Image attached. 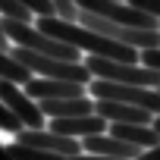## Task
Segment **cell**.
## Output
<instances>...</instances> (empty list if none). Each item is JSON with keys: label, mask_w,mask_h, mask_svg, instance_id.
<instances>
[{"label": "cell", "mask_w": 160, "mask_h": 160, "mask_svg": "<svg viewBox=\"0 0 160 160\" xmlns=\"http://www.w3.org/2000/svg\"><path fill=\"white\" fill-rule=\"evenodd\" d=\"M35 25L60 41H66L75 50H88L91 57H107V60H122V63H141V50L119 44L94 28H85L82 22H69L63 16H35Z\"/></svg>", "instance_id": "obj_1"}, {"label": "cell", "mask_w": 160, "mask_h": 160, "mask_svg": "<svg viewBox=\"0 0 160 160\" xmlns=\"http://www.w3.org/2000/svg\"><path fill=\"white\" fill-rule=\"evenodd\" d=\"M13 57L19 63H25L38 78H60V82H78V85L91 82V69L85 63H78V60H60V57L25 50V47H13Z\"/></svg>", "instance_id": "obj_2"}, {"label": "cell", "mask_w": 160, "mask_h": 160, "mask_svg": "<svg viewBox=\"0 0 160 160\" xmlns=\"http://www.w3.org/2000/svg\"><path fill=\"white\" fill-rule=\"evenodd\" d=\"M85 66L91 69L94 78H104V82L160 88V69H151L144 63H122V60H107V57H88Z\"/></svg>", "instance_id": "obj_3"}, {"label": "cell", "mask_w": 160, "mask_h": 160, "mask_svg": "<svg viewBox=\"0 0 160 160\" xmlns=\"http://www.w3.org/2000/svg\"><path fill=\"white\" fill-rule=\"evenodd\" d=\"M88 91L98 101H119L141 107L154 116H160V88H141V85H119V82H104V78H91Z\"/></svg>", "instance_id": "obj_4"}, {"label": "cell", "mask_w": 160, "mask_h": 160, "mask_svg": "<svg viewBox=\"0 0 160 160\" xmlns=\"http://www.w3.org/2000/svg\"><path fill=\"white\" fill-rule=\"evenodd\" d=\"M0 101L19 116V122H22L25 129H32V132L44 129V110H41V104H38L35 98H28V91L19 88L16 82L0 78Z\"/></svg>", "instance_id": "obj_5"}, {"label": "cell", "mask_w": 160, "mask_h": 160, "mask_svg": "<svg viewBox=\"0 0 160 160\" xmlns=\"http://www.w3.org/2000/svg\"><path fill=\"white\" fill-rule=\"evenodd\" d=\"M19 144H28V148H38V151H50V154H63V157H78V154H85L82 148V138H72V135H60L53 129H22L16 135Z\"/></svg>", "instance_id": "obj_6"}, {"label": "cell", "mask_w": 160, "mask_h": 160, "mask_svg": "<svg viewBox=\"0 0 160 160\" xmlns=\"http://www.w3.org/2000/svg\"><path fill=\"white\" fill-rule=\"evenodd\" d=\"M50 129L60 132V135H72V138H91V135H107L110 132V122L98 113H88V116H69V119H50Z\"/></svg>", "instance_id": "obj_7"}, {"label": "cell", "mask_w": 160, "mask_h": 160, "mask_svg": "<svg viewBox=\"0 0 160 160\" xmlns=\"http://www.w3.org/2000/svg\"><path fill=\"white\" fill-rule=\"evenodd\" d=\"M88 85H78V82H60V78H32L25 85L28 98L35 101H60V98H85Z\"/></svg>", "instance_id": "obj_8"}, {"label": "cell", "mask_w": 160, "mask_h": 160, "mask_svg": "<svg viewBox=\"0 0 160 160\" xmlns=\"http://www.w3.org/2000/svg\"><path fill=\"white\" fill-rule=\"evenodd\" d=\"M94 113L104 116L110 126L113 122H135V126H154V113L132 107V104H119V101H94Z\"/></svg>", "instance_id": "obj_9"}, {"label": "cell", "mask_w": 160, "mask_h": 160, "mask_svg": "<svg viewBox=\"0 0 160 160\" xmlns=\"http://www.w3.org/2000/svg\"><path fill=\"white\" fill-rule=\"evenodd\" d=\"M82 148H85V154H98V157H119V160H135V157H141V148H135V144H129V141H122V138H116V135H91V138H85L82 141Z\"/></svg>", "instance_id": "obj_10"}, {"label": "cell", "mask_w": 160, "mask_h": 160, "mask_svg": "<svg viewBox=\"0 0 160 160\" xmlns=\"http://www.w3.org/2000/svg\"><path fill=\"white\" fill-rule=\"evenodd\" d=\"M44 116L50 119H69V116H88L94 113V101L88 98H60V101H38Z\"/></svg>", "instance_id": "obj_11"}, {"label": "cell", "mask_w": 160, "mask_h": 160, "mask_svg": "<svg viewBox=\"0 0 160 160\" xmlns=\"http://www.w3.org/2000/svg\"><path fill=\"white\" fill-rule=\"evenodd\" d=\"M110 135H116V138H122V141H129V144H135V148H141V151H148V148H157V144H160V132H157L154 126L113 122V126H110Z\"/></svg>", "instance_id": "obj_12"}, {"label": "cell", "mask_w": 160, "mask_h": 160, "mask_svg": "<svg viewBox=\"0 0 160 160\" xmlns=\"http://www.w3.org/2000/svg\"><path fill=\"white\" fill-rule=\"evenodd\" d=\"M0 78H7V82H16V85H28L32 78H35V72L25 66V63H19L10 50H0Z\"/></svg>", "instance_id": "obj_13"}, {"label": "cell", "mask_w": 160, "mask_h": 160, "mask_svg": "<svg viewBox=\"0 0 160 160\" xmlns=\"http://www.w3.org/2000/svg\"><path fill=\"white\" fill-rule=\"evenodd\" d=\"M16 160H69V157H63V154H50V151H38V148H28V144H19V141H13L10 148H7Z\"/></svg>", "instance_id": "obj_14"}, {"label": "cell", "mask_w": 160, "mask_h": 160, "mask_svg": "<svg viewBox=\"0 0 160 160\" xmlns=\"http://www.w3.org/2000/svg\"><path fill=\"white\" fill-rule=\"evenodd\" d=\"M0 16L3 19H16V22H32V10L22 3V0H0Z\"/></svg>", "instance_id": "obj_15"}, {"label": "cell", "mask_w": 160, "mask_h": 160, "mask_svg": "<svg viewBox=\"0 0 160 160\" xmlns=\"http://www.w3.org/2000/svg\"><path fill=\"white\" fill-rule=\"evenodd\" d=\"M0 129H7V132H13V135H19V132L25 129V126L19 122V116H16L3 101H0Z\"/></svg>", "instance_id": "obj_16"}, {"label": "cell", "mask_w": 160, "mask_h": 160, "mask_svg": "<svg viewBox=\"0 0 160 160\" xmlns=\"http://www.w3.org/2000/svg\"><path fill=\"white\" fill-rule=\"evenodd\" d=\"M129 7H135V10H141L144 16H151V19H160V0H126Z\"/></svg>", "instance_id": "obj_17"}, {"label": "cell", "mask_w": 160, "mask_h": 160, "mask_svg": "<svg viewBox=\"0 0 160 160\" xmlns=\"http://www.w3.org/2000/svg\"><path fill=\"white\" fill-rule=\"evenodd\" d=\"M141 63L151 66V69H160V47H154V50H141Z\"/></svg>", "instance_id": "obj_18"}, {"label": "cell", "mask_w": 160, "mask_h": 160, "mask_svg": "<svg viewBox=\"0 0 160 160\" xmlns=\"http://www.w3.org/2000/svg\"><path fill=\"white\" fill-rule=\"evenodd\" d=\"M0 50H10V53H13V44H10V35H7V28H3V16H0Z\"/></svg>", "instance_id": "obj_19"}, {"label": "cell", "mask_w": 160, "mask_h": 160, "mask_svg": "<svg viewBox=\"0 0 160 160\" xmlns=\"http://www.w3.org/2000/svg\"><path fill=\"white\" fill-rule=\"evenodd\" d=\"M135 160H160V144H157V148H148V151H141V157H135Z\"/></svg>", "instance_id": "obj_20"}, {"label": "cell", "mask_w": 160, "mask_h": 160, "mask_svg": "<svg viewBox=\"0 0 160 160\" xmlns=\"http://www.w3.org/2000/svg\"><path fill=\"white\" fill-rule=\"evenodd\" d=\"M69 160H119V157H98V154H78V157H69Z\"/></svg>", "instance_id": "obj_21"}, {"label": "cell", "mask_w": 160, "mask_h": 160, "mask_svg": "<svg viewBox=\"0 0 160 160\" xmlns=\"http://www.w3.org/2000/svg\"><path fill=\"white\" fill-rule=\"evenodd\" d=\"M0 160H16V157H13V154H10V151L3 148V144H0Z\"/></svg>", "instance_id": "obj_22"}, {"label": "cell", "mask_w": 160, "mask_h": 160, "mask_svg": "<svg viewBox=\"0 0 160 160\" xmlns=\"http://www.w3.org/2000/svg\"><path fill=\"white\" fill-rule=\"evenodd\" d=\"M154 129H157V132H160V116H157V119H154Z\"/></svg>", "instance_id": "obj_23"}, {"label": "cell", "mask_w": 160, "mask_h": 160, "mask_svg": "<svg viewBox=\"0 0 160 160\" xmlns=\"http://www.w3.org/2000/svg\"><path fill=\"white\" fill-rule=\"evenodd\" d=\"M119 3H126V0H119Z\"/></svg>", "instance_id": "obj_24"}]
</instances>
